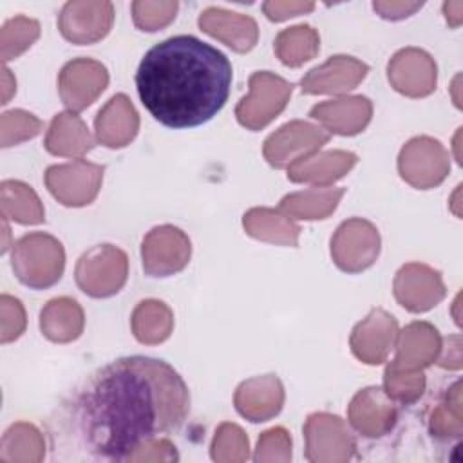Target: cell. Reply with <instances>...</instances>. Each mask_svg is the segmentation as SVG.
Returning <instances> with one entry per match:
<instances>
[{"mask_svg": "<svg viewBox=\"0 0 463 463\" xmlns=\"http://www.w3.org/2000/svg\"><path fill=\"white\" fill-rule=\"evenodd\" d=\"M188 405V387L166 362L119 358L87 385L80 402L81 430L94 454L127 461L143 443L177 429Z\"/></svg>", "mask_w": 463, "mask_h": 463, "instance_id": "6da1fadb", "label": "cell"}, {"mask_svg": "<svg viewBox=\"0 0 463 463\" xmlns=\"http://www.w3.org/2000/svg\"><path fill=\"white\" fill-rule=\"evenodd\" d=\"M233 69L213 45L179 34L156 43L141 60L136 87L145 109L168 128L210 121L230 96Z\"/></svg>", "mask_w": 463, "mask_h": 463, "instance_id": "7a4b0ae2", "label": "cell"}, {"mask_svg": "<svg viewBox=\"0 0 463 463\" xmlns=\"http://www.w3.org/2000/svg\"><path fill=\"white\" fill-rule=\"evenodd\" d=\"M65 255L60 241L47 233H31L13 248V269L29 288H49L61 279Z\"/></svg>", "mask_w": 463, "mask_h": 463, "instance_id": "3957f363", "label": "cell"}, {"mask_svg": "<svg viewBox=\"0 0 463 463\" xmlns=\"http://www.w3.org/2000/svg\"><path fill=\"white\" fill-rule=\"evenodd\" d=\"M127 280V255L110 244H101L83 253L76 266V282L90 297H110Z\"/></svg>", "mask_w": 463, "mask_h": 463, "instance_id": "277c9868", "label": "cell"}, {"mask_svg": "<svg viewBox=\"0 0 463 463\" xmlns=\"http://www.w3.org/2000/svg\"><path fill=\"white\" fill-rule=\"evenodd\" d=\"M291 94V83L262 71L250 78V96L242 98L237 105V119L241 125L259 130L266 127L286 107Z\"/></svg>", "mask_w": 463, "mask_h": 463, "instance_id": "5b68a950", "label": "cell"}, {"mask_svg": "<svg viewBox=\"0 0 463 463\" xmlns=\"http://www.w3.org/2000/svg\"><path fill=\"white\" fill-rule=\"evenodd\" d=\"M398 168L407 183L427 190L439 184L449 174V152L432 137H414L402 148Z\"/></svg>", "mask_w": 463, "mask_h": 463, "instance_id": "8992f818", "label": "cell"}, {"mask_svg": "<svg viewBox=\"0 0 463 463\" xmlns=\"http://www.w3.org/2000/svg\"><path fill=\"white\" fill-rule=\"evenodd\" d=\"M380 251L378 230L364 219H349L340 224L331 239L335 264L349 273L369 268Z\"/></svg>", "mask_w": 463, "mask_h": 463, "instance_id": "52a82bcc", "label": "cell"}, {"mask_svg": "<svg viewBox=\"0 0 463 463\" xmlns=\"http://www.w3.org/2000/svg\"><path fill=\"white\" fill-rule=\"evenodd\" d=\"M329 141V134L306 121H291L264 141V157L275 168H286L311 156Z\"/></svg>", "mask_w": 463, "mask_h": 463, "instance_id": "ba28073f", "label": "cell"}, {"mask_svg": "<svg viewBox=\"0 0 463 463\" xmlns=\"http://www.w3.org/2000/svg\"><path fill=\"white\" fill-rule=\"evenodd\" d=\"M190 239L175 226H157L143 241V269L150 277H170L190 260Z\"/></svg>", "mask_w": 463, "mask_h": 463, "instance_id": "9c48e42d", "label": "cell"}, {"mask_svg": "<svg viewBox=\"0 0 463 463\" xmlns=\"http://www.w3.org/2000/svg\"><path fill=\"white\" fill-rule=\"evenodd\" d=\"M103 170V166L81 159L67 165H54L47 168L45 183L51 194L65 206H83L96 197Z\"/></svg>", "mask_w": 463, "mask_h": 463, "instance_id": "30bf717a", "label": "cell"}, {"mask_svg": "<svg viewBox=\"0 0 463 463\" xmlns=\"http://www.w3.org/2000/svg\"><path fill=\"white\" fill-rule=\"evenodd\" d=\"M114 20L110 2H67L60 13L58 27L61 34L78 45L101 40Z\"/></svg>", "mask_w": 463, "mask_h": 463, "instance_id": "8fae6325", "label": "cell"}, {"mask_svg": "<svg viewBox=\"0 0 463 463\" xmlns=\"http://www.w3.org/2000/svg\"><path fill=\"white\" fill-rule=\"evenodd\" d=\"M109 83L105 65L89 58L69 61L60 72V96L71 110L89 107Z\"/></svg>", "mask_w": 463, "mask_h": 463, "instance_id": "7c38bea8", "label": "cell"}, {"mask_svg": "<svg viewBox=\"0 0 463 463\" xmlns=\"http://www.w3.org/2000/svg\"><path fill=\"white\" fill-rule=\"evenodd\" d=\"M394 295L405 309L423 313L434 307L445 297V286L438 271L412 262L398 271L394 280Z\"/></svg>", "mask_w": 463, "mask_h": 463, "instance_id": "4fadbf2b", "label": "cell"}, {"mask_svg": "<svg viewBox=\"0 0 463 463\" xmlns=\"http://www.w3.org/2000/svg\"><path fill=\"white\" fill-rule=\"evenodd\" d=\"M389 81L407 96H427L436 89V63L421 49H403L389 61Z\"/></svg>", "mask_w": 463, "mask_h": 463, "instance_id": "5bb4252c", "label": "cell"}, {"mask_svg": "<svg viewBox=\"0 0 463 463\" xmlns=\"http://www.w3.org/2000/svg\"><path fill=\"white\" fill-rule=\"evenodd\" d=\"M396 336L398 326L394 317L382 309H373L371 315L353 329L351 349L362 362L376 365L387 358Z\"/></svg>", "mask_w": 463, "mask_h": 463, "instance_id": "9a60e30c", "label": "cell"}, {"mask_svg": "<svg viewBox=\"0 0 463 463\" xmlns=\"http://www.w3.org/2000/svg\"><path fill=\"white\" fill-rule=\"evenodd\" d=\"M369 67L353 56H333L302 78V92L331 94L354 89L367 74Z\"/></svg>", "mask_w": 463, "mask_h": 463, "instance_id": "2e32d148", "label": "cell"}, {"mask_svg": "<svg viewBox=\"0 0 463 463\" xmlns=\"http://www.w3.org/2000/svg\"><path fill=\"white\" fill-rule=\"evenodd\" d=\"M349 420L364 436L376 438L394 425L396 411L383 389L367 387L353 398L349 405Z\"/></svg>", "mask_w": 463, "mask_h": 463, "instance_id": "e0dca14e", "label": "cell"}, {"mask_svg": "<svg viewBox=\"0 0 463 463\" xmlns=\"http://www.w3.org/2000/svg\"><path fill=\"white\" fill-rule=\"evenodd\" d=\"M284 402V389L275 374L242 382L235 392L237 411L251 421H266L275 416Z\"/></svg>", "mask_w": 463, "mask_h": 463, "instance_id": "ac0fdd59", "label": "cell"}, {"mask_svg": "<svg viewBox=\"0 0 463 463\" xmlns=\"http://www.w3.org/2000/svg\"><path fill=\"white\" fill-rule=\"evenodd\" d=\"M199 27L237 52L250 51L259 36L253 18L219 7H208L203 11L199 16Z\"/></svg>", "mask_w": 463, "mask_h": 463, "instance_id": "d6986e66", "label": "cell"}, {"mask_svg": "<svg viewBox=\"0 0 463 463\" xmlns=\"http://www.w3.org/2000/svg\"><path fill=\"white\" fill-rule=\"evenodd\" d=\"M396 349V358L391 364L394 369L420 371L430 365L441 349L438 329L427 322H412L400 333Z\"/></svg>", "mask_w": 463, "mask_h": 463, "instance_id": "ffe728a7", "label": "cell"}, {"mask_svg": "<svg viewBox=\"0 0 463 463\" xmlns=\"http://www.w3.org/2000/svg\"><path fill=\"white\" fill-rule=\"evenodd\" d=\"M371 112L373 107L365 96H351L315 105L309 116L318 119L331 132L353 136L358 134L369 123Z\"/></svg>", "mask_w": 463, "mask_h": 463, "instance_id": "44dd1931", "label": "cell"}, {"mask_svg": "<svg viewBox=\"0 0 463 463\" xmlns=\"http://www.w3.org/2000/svg\"><path fill=\"white\" fill-rule=\"evenodd\" d=\"M137 112L125 94H116L96 118L98 141L110 148L125 146L137 132Z\"/></svg>", "mask_w": 463, "mask_h": 463, "instance_id": "7402d4cb", "label": "cell"}, {"mask_svg": "<svg viewBox=\"0 0 463 463\" xmlns=\"http://www.w3.org/2000/svg\"><path fill=\"white\" fill-rule=\"evenodd\" d=\"M356 159L358 157L353 152H320L291 165L288 168V177L295 183H333L344 177L354 166Z\"/></svg>", "mask_w": 463, "mask_h": 463, "instance_id": "603a6c76", "label": "cell"}, {"mask_svg": "<svg viewBox=\"0 0 463 463\" xmlns=\"http://www.w3.org/2000/svg\"><path fill=\"white\" fill-rule=\"evenodd\" d=\"M40 327L52 342L76 340L83 329V311L72 298H54L42 309Z\"/></svg>", "mask_w": 463, "mask_h": 463, "instance_id": "cb8c5ba5", "label": "cell"}, {"mask_svg": "<svg viewBox=\"0 0 463 463\" xmlns=\"http://www.w3.org/2000/svg\"><path fill=\"white\" fill-rule=\"evenodd\" d=\"M92 139L85 123L76 114H56L47 139L45 148L56 156H81L90 150Z\"/></svg>", "mask_w": 463, "mask_h": 463, "instance_id": "d4e9b609", "label": "cell"}, {"mask_svg": "<svg viewBox=\"0 0 463 463\" xmlns=\"http://www.w3.org/2000/svg\"><path fill=\"white\" fill-rule=\"evenodd\" d=\"M244 230L260 241L279 242L284 246H297L300 228L286 215L271 208H253L244 213Z\"/></svg>", "mask_w": 463, "mask_h": 463, "instance_id": "484cf974", "label": "cell"}, {"mask_svg": "<svg viewBox=\"0 0 463 463\" xmlns=\"http://www.w3.org/2000/svg\"><path fill=\"white\" fill-rule=\"evenodd\" d=\"M322 420H324V429L326 434L320 430V427L317 425V421L313 420V416L307 418L306 423V438H307V458L311 461H318L324 450L329 449H340L344 454H347L351 458L353 449H354V441L345 427V423L333 414H326L322 412Z\"/></svg>", "mask_w": 463, "mask_h": 463, "instance_id": "4316f807", "label": "cell"}, {"mask_svg": "<svg viewBox=\"0 0 463 463\" xmlns=\"http://www.w3.org/2000/svg\"><path fill=\"white\" fill-rule=\"evenodd\" d=\"M344 192V188L326 186L291 194L280 201V210L298 219H324L336 208Z\"/></svg>", "mask_w": 463, "mask_h": 463, "instance_id": "83f0119b", "label": "cell"}, {"mask_svg": "<svg viewBox=\"0 0 463 463\" xmlns=\"http://www.w3.org/2000/svg\"><path fill=\"white\" fill-rule=\"evenodd\" d=\"M174 324L172 311L159 300H143L134 309L132 329L139 342L157 344L170 336Z\"/></svg>", "mask_w": 463, "mask_h": 463, "instance_id": "f1b7e54d", "label": "cell"}, {"mask_svg": "<svg viewBox=\"0 0 463 463\" xmlns=\"http://www.w3.org/2000/svg\"><path fill=\"white\" fill-rule=\"evenodd\" d=\"M318 45V34L311 25H295L279 33L275 40V52L282 63L298 67L317 54Z\"/></svg>", "mask_w": 463, "mask_h": 463, "instance_id": "f546056e", "label": "cell"}, {"mask_svg": "<svg viewBox=\"0 0 463 463\" xmlns=\"http://www.w3.org/2000/svg\"><path fill=\"white\" fill-rule=\"evenodd\" d=\"M2 197L16 201V204H2L4 213L11 215V219L24 224H36L43 221V208L31 186L20 181H4Z\"/></svg>", "mask_w": 463, "mask_h": 463, "instance_id": "4dcf8cb0", "label": "cell"}, {"mask_svg": "<svg viewBox=\"0 0 463 463\" xmlns=\"http://www.w3.org/2000/svg\"><path fill=\"white\" fill-rule=\"evenodd\" d=\"M38 34H40L38 22L25 16H16L9 20L2 29L4 61L25 51L38 38Z\"/></svg>", "mask_w": 463, "mask_h": 463, "instance_id": "1f68e13d", "label": "cell"}, {"mask_svg": "<svg viewBox=\"0 0 463 463\" xmlns=\"http://www.w3.org/2000/svg\"><path fill=\"white\" fill-rule=\"evenodd\" d=\"M385 392L403 403L416 402L425 389V376L421 371H400L391 364L385 369Z\"/></svg>", "mask_w": 463, "mask_h": 463, "instance_id": "d6a6232c", "label": "cell"}, {"mask_svg": "<svg viewBox=\"0 0 463 463\" xmlns=\"http://www.w3.org/2000/svg\"><path fill=\"white\" fill-rule=\"evenodd\" d=\"M459 387L461 383L456 382L450 389L452 400L449 398L447 403H441L434 412L430 420V430L436 436L450 438V436H461V400H459Z\"/></svg>", "mask_w": 463, "mask_h": 463, "instance_id": "836d02e7", "label": "cell"}, {"mask_svg": "<svg viewBox=\"0 0 463 463\" xmlns=\"http://www.w3.org/2000/svg\"><path fill=\"white\" fill-rule=\"evenodd\" d=\"M177 11V2H134V22L141 31H157L166 25Z\"/></svg>", "mask_w": 463, "mask_h": 463, "instance_id": "e575fe53", "label": "cell"}, {"mask_svg": "<svg viewBox=\"0 0 463 463\" xmlns=\"http://www.w3.org/2000/svg\"><path fill=\"white\" fill-rule=\"evenodd\" d=\"M315 7L313 2H266L262 5L266 16L273 22H282L289 16H297V14H302V13H307Z\"/></svg>", "mask_w": 463, "mask_h": 463, "instance_id": "d590c367", "label": "cell"}, {"mask_svg": "<svg viewBox=\"0 0 463 463\" xmlns=\"http://www.w3.org/2000/svg\"><path fill=\"white\" fill-rule=\"evenodd\" d=\"M423 4L421 2H374L373 7L374 11L380 13V16L389 18V20H400L409 14H412L416 9H420Z\"/></svg>", "mask_w": 463, "mask_h": 463, "instance_id": "8d00e7d4", "label": "cell"}, {"mask_svg": "<svg viewBox=\"0 0 463 463\" xmlns=\"http://www.w3.org/2000/svg\"><path fill=\"white\" fill-rule=\"evenodd\" d=\"M461 9L463 4L461 2H445L443 4V13L447 16V22H450V25L458 27L461 22Z\"/></svg>", "mask_w": 463, "mask_h": 463, "instance_id": "74e56055", "label": "cell"}]
</instances>
